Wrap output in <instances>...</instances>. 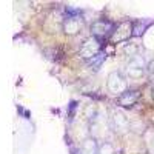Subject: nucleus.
Returning <instances> with one entry per match:
<instances>
[{"mask_svg": "<svg viewBox=\"0 0 154 154\" xmlns=\"http://www.w3.org/2000/svg\"><path fill=\"white\" fill-rule=\"evenodd\" d=\"M97 42H99V38H89V40L85 42L83 48L80 49V53H82V56H83L85 59H88V57H91V59H93L94 56L99 54L100 43H97Z\"/></svg>", "mask_w": 154, "mask_h": 154, "instance_id": "obj_2", "label": "nucleus"}, {"mask_svg": "<svg viewBox=\"0 0 154 154\" xmlns=\"http://www.w3.org/2000/svg\"><path fill=\"white\" fill-rule=\"evenodd\" d=\"M137 97H139L137 91H125V93L120 94L119 102H120V105H123V106H130L137 100Z\"/></svg>", "mask_w": 154, "mask_h": 154, "instance_id": "obj_3", "label": "nucleus"}, {"mask_svg": "<svg viewBox=\"0 0 154 154\" xmlns=\"http://www.w3.org/2000/svg\"><path fill=\"white\" fill-rule=\"evenodd\" d=\"M93 34L96 35V38L102 40L103 37H106L109 32H112V23L106 22V20H97L94 25H93Z\"/></svg>", "mask_w": 154, "mask_h": 154, "instance_id": "obj_1", "label": "nucleus"}, {"mask_svg": "<svg viewBox=\"0 0 154 154\" xmlns=\"http://www.w3.org/2000/svg\"><path fill=\"white\" fill-rule=\"evenodd\" d=\"M148 72H149V75L154 79V62H151L149 63V68H148Z\"/></svg>", "mask_w": 154, "mask_h": 154, "instance_id": "obj_5", "label": "nucleus"}, {"mask_svg": "<svg viewBox=\"0 0 154 154\" xmlns=\"http://www.w3.org/2000/svg\"><path fill=\"white\" fill-rule=\"evenodd\" d=\"M105 57H106V56H105L103 53H99V54H97V56H94L93 59H89V62H88V63H89V66L94 68V69H97V68L102 65V62L105 60Z\"/></svg>", "mask_w": 154, "mask_h": 154, "instance_id": "obj_4", "label": "nucleus"}]
</instances>
